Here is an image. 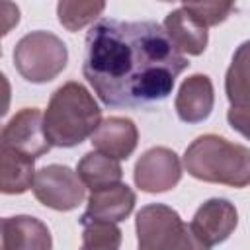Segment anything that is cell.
Instances as JSON below:
<instances>
[{
    "mask_svg": "<svg viewBox=\"0 0 250 250\" xmlns=\"http://www.w3.org/2000/svg\"><path fill=\"white\" fill-rule=\"evenodd\" d=\"M189 61L156 21L98 20L86 35L82 72L107 107H143L170 96Z\"/></svg>",
    "mask_w": 250,
    "mask_h": 250,
    "instance_id": "1",
    "label": "cell"
},
{
    "mask_svg": "<svg viewBox=\"0 0 250 250\" xmlns=\"http://www.w3.org/2000/svg\"><path fill=\"white\" fill-rule=\"evenodd\" d=\"M102 123V109L80 82L59 86L43 113V127L51 146L70 148L94 135Z\"/></svg>",
    "mask_w": 250,
    "mask_h": 250,
    "instance_id": "2",
    "label": "cell"
},
{
    "mask_svg": "<svg viewBox=\"0 0 250 250\" xmlns=\"http://www.w3.org/2000/svg\"><path fill=\"white\" fill-rule=\"evenodd\" d=\"M184 168L201 182L246 188L250 186V148L219 135H201L186 148Z\"/></svg>",
    "mask_w": 250,
    "mask_h": 250,
    "instance_id": "3",
    "label": "cell"
},
{
    "mask_svg": "<svg viewBox=\"0 0 250 250\" xmlns=\"http://www.w3.org/2000/svg\"><path fill=\"white\" fill-rule=\"evenodd\" d=\"M135 230L139 250H209L178 211L164 203L145 205L137 213Z\"/></svg>",
    "mask_w": 250,
    "mask_h": 250,
    "instance_id": "4",
    "label": "cell"
},
{
    "mask_svg": "<svg viewBox=\"0 0 250 250\" xmlns=\"http://www.w3.org/2000/svg\"><path fill=\"white\" fill-rule=\"evenodd\" d=\"M68 61V49L61 37L49 31H31L14 47V66L31 84L57 78Z\"/></svg>",
    "mask_w": 250,
    "mask_h": 250,
    "instance_id": "5",
    "label": "cell"
},
{
    "mask_svg": "<svg viewBox=\"0 0 250 250\" xmlns=\"http://www.w3.org/2000/svg\"><path fill=\"white\" fill-rule=\"evenodd\" d=\"M33 195L45 207L55 211H72L86 197V186L80 176L62 164H49L37 170Z\"/></svg>",
    "mask_w": 250,
    "mask_h": 250,
    "instance_id": "6",
    "label": "cell"
},
{
    "mask_svg": "<svg viewBox=\"0 0 250 250\" xmlns=\"http://www.w3.org/2000/svg\"><path fill=\"white\" fill-rule=\"evenodd\" d=\"M0 146L12 148L20 154L39 158L51 150V143L47 141L43 115L37 107L20 109L2 129Z\"/></svg>",
    "mask_w": 250,
    "mask_h": 250,
    "instance_id": "7",
    "label": "cell"
},
{
    "mask_svg": "<svg viewBox=\"0 0 250 250\" xmlns=\"http://www.w3.org/2000/svg\"><path fill=\"white\" fill-rule=\"evenodd\" d=\"M135 184L146 193H162L178 186L182 180V164L178 154L166 146L148 148L135 164Z\"/></svg>",
    "mask_w": 250,
    "mask_h": 250,
    "instance_id": "8",
    "label": "cell"
},
{
    "mask_svg": "<svg viewBox=\"0 0 250 250\" xmlns=\"http://www.w3.org/2000/svg\"><path fill=\"white\" fill-rule=\"evenodd\" d=\"M238 225L236 207L225 197L207 199L193 215L189 227L193 234L205 244L215 246L225 242Z\"/></svg>",
    "mask_w": 250,
    "mask_h": 250,
    "instance_id": "9",
    "label": "cell"
},
{
    "mask_svg": "<svg viewBox=\"0 0 250 250\" xmlns=\"http://www.w3.org/2000/svg\"><path fill=\"white\" fill-rule=\"evenodd\" d=\"M135 191L127 184H115L98 191H92L88 197V207L80 217V225L88 221H125L135 207Z\"/></svg>",
    "mask_w": 250,
    "mask_h": 250,
    "instance_id": "10",
    "label": "cell"
},
{
    "mask_svg": "<svg viewBox=\"0 0 250 250\" xmlns=\"http://www.w3.org/2000/svg\"><path fill=\"white\" fill-rule=\"evenodd\" d=\"M2 250H53L51 230L31 215L2 219Z\"/></svg>",
    "mask_w": 250,
    "mask_h": 250,
    "instance_id": "11",
    "label": "cell"
},
{
    "mask_svg": "<svg viewBox=\"0 0 250 250\" xmlns=\"http://www.w3.org/2000/svg\"><path fill=\"white\" fill-rule=\"evenodd\" d=\"M137 143L139 131L129 117H107L92 135L94 148L115 160H127L137 148Z\"/></svg>",
    "mask_w": 250,
    "mask_h": 250,
    "instance_id": "12",
    "label": "cell"
},
{
    "mask_svg": "<svg viewBox=\"0 0 250 250\" xmlns=\"http://www.w3.org/2000/svg\"><path fill=\"white\" fill-rule=\"evenodd\" d=\"M215 92L207 74L188 76L176 94V113L184 123H201L211 115Z\"/></svg>",
    "mask_w": 250,
    "mask_h": 250,
    "instance_id": "13",
    "label": "cell"
},
{
    "mask_svg": "<svg viewBox=\"0 0 250 250\" xmlns=\"http://www.w3.org/2000/svg\"><path fill=\"white\" fill-rule=\"evenodd\" d=\"M164 31L182 55H201L207 47V27L197 23L182 6L172 10L164 20Z\"/></svg>",
    "mask_w": 250,
    "mask_h": 250,
    "instance_id": "14",
    "label": "cell"
},
{
    "mask_svg": "<svg viewBox=\"0 0 250 250\" xmlns=\"http://www.w3.org/2000/svg\"><path fill=\"white\" fill-rule=\"evenodd\" d=\"M35 158L0 146V189L2 193H23L35 182Z\"/></svg>",
    "mask_w": 250,
    "mask_h": 250,
    "instance_id": "15",
    "label": "cell"
},
{
    "mask_svg": "<svg viewBox=\"0 0 250 250\" xmlns=\"http://www.w3.org/2000/svg\"><path fill=\"white\" fill-rule=\"evenodd\" d=\"M76 174L80 176L82 184L88 189L98 191V189L121 184L123 168H121L119 160L109 158L98 150H92L80 158V162L76 166Z\"/></svg>",
    "mask_w": 250,
    "mask_h": 250,
    "instance_id": "16",
    "label": "cell"
},
{
    "mask_svg": "<svg viewBox=\"0 0 250 250\" xmlns=\"http://www.w3.org/2000/svg\"><path fill=\"white\" fill-rule=\"evenodd\" d=\"M225 92L230 107H250V39L240 43L225 76Z\"/></svg>",
    "mask_w": 250,
    "mask_h": 250,
    "instance_id": "17",
    "label": "cell"
},
{
    "mask_svg": "<svg viewBox=\"0 0 250 250\" xmlns=\"http://www.w3.org/2000/svg\"><path fill=\"white\" fill-rule=\"evenodd\" d=\"M105 8V2H68L62 0L57 4V16L62 27L68 31H78L84 25L92 23Z\"/></svg>",
    "mask_w": 250,
    "mask_h": 250,
    "instance_id": "18",
    "label": "cell"
},
{
    "mask_svg": "<svg viewBox=\"0 0 250 250\" xmlns=\"http://www.w3.org/2000/svg\"><path fill=\"white\" fill-rule=\"evenodd\" d=\"M82 246L80 250H119L121 229L109 221H88L82 225Z\"/></svg>",
    "mask_w": 250,
    "mask_h": 250,
    "instance_id": "19",
    "label": "cell"
},
{
    "mask_svg": "<svg viewBox=\"0 0 250 250\" xmlns=\"http://www.w3.org/2000/svg\"><path fill=\"white\" fill-rule=\"evenodd\" d=\"M182 8L203 27L217 25L229 18V14L234 10L232 2H186Z\"/></svg>",
    "mask_w": 250,
    "mask_h": 250,
    "instance_id": "20",
    "label": "cell"
},
{
    "mask_svg": "<svg viewBox=\"0 0 250 250\" xmlns=\"http://www.w3.org/2000/svg\"><path fill=\"white\" fill-rule=\"evenodd\" d=\"M229 125L250 141V107H230L227 111Z\"/></svg>",
    "mask_w": 250,
    "mask_h": 250,
    "instance_id": "21",
    "label": "cell"
}]
</instances>
